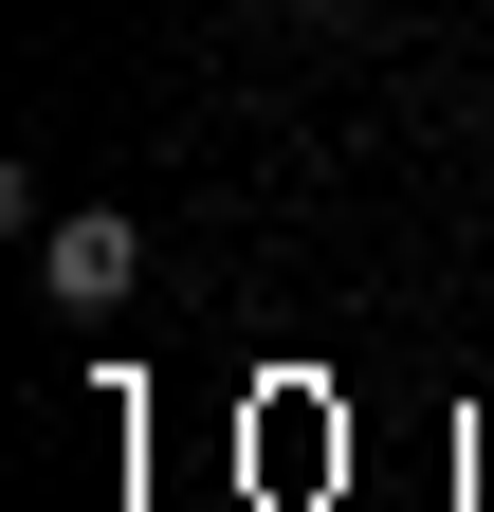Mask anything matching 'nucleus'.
Returning a JSON list of instances; mask_svg holds the SVG:
<instances>
[{
  "mask_svg": "<svg viewBox=\"0 0 494 512\" xmlns=\"http://www.w3.org/2000/svg\"><path fill=\"white\" fill-rule=\"evenodd\" d=\"M37 293H55V311H129V293H147V238L110 220V202H92V220H37Z\"/></svg>",
  "mask_w": 494,
  "mask_h": 512,
  "instance_id": "f257e3e1",
  "label": "nucleus"
},
{
  "mask_svg": "<svg viewBox=\"0 0 494 512\" xmlns=\"http://www.w3.org/2000/svg\"><path fill=\"white\" fill-rule=\"evenodd\" d=\"M293 19H330V0H293Z\"/></svg>",
  "mask_w": 494,
  "mask_h": 512,
  "instance_id": "f03ea898",
  "label": "nucleus"
}]
</instances>
